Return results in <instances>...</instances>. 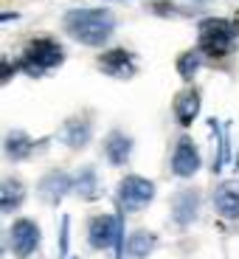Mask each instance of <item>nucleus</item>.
<instances>
[{"instance_id":"obj_14","label":"nucleus","mask_w":239,"mask_h":259,"mask_svg":"<svg viewBox=\"0 0 239 259\" xmlns=\"http://www.w3.org/2000/svg\"><path fill=\"white\" fill-rule=\"evenodd\" d=\"M62 138H65V144H71V147H84V141L90 138V127L84 121H79V118H71V121L62 127Z\"/></svg>"},{"instance_id":"obj_20","label":"nucleus","mask_w":239,"mask_h":259,"mask_svg":"<svg viewBox=\"0 0 239 259\" xmlns=\"http://www.w3.org/2000/svg\"><path fill=\"white\" fill-rule=\"evenodd\" d=\"M233 26H236V28H239V12H236V17H233Z\"/></svg>"},{"instance_id":"obj_1","label":"nucleus","mask_w":239,"mask_h":259,"mask_svg":"<svg viewBox=\"0 0 239 259\" xmlns=\"http://www.w3.org/2000/svg\"><path fill=\"white\" fill-rule=\"evenodd\" d=\"M65 28L84 46H102L116 28V20L104 9H76L65 14Z\"/></svg>"},{"instance_id":"obj_5","label":"nucleus","mask_w":239,"mask_h":259,"mask_svg":"<svg viewBox=\"0 0 239 259\" xmlns=\"http://www.w3.org/2000/svg\"><path fill=\"white\" fill-rule=\"evenodd\" d=\"M121 223L113 220V217H96L90 223V234H87V240H90L93 248H110L113 242L121 240Z\"/></svg>"},{"instance_id":"obj_7","label":"nucleus","mask_w":239,"mask_h":259,"mask_svg":"<svg viewBox=\"0 0 239 259\" xmlns=\"http://www.w3.org/2000/svg\"><path fill=\"white\" fill-rule=\"evenodd\" d=\"M197 166H200V155H197L192 138H180L177 147H175V158H172V169H175V175L188 178V175L197 172Z\"/></svg>"},{"instance_id":"obj_13","label":"nucleus","mask_w":239,"mask_h":259,"mask_svg":"<svg viewBox=\"0 0 239 259\" xmlns=\"http://www.w3.org/2000/svg\"><path fill=\"white\" fill-rule=\"evenodd\" d=\"M34 149V141L26 136V133H9V138H6V155L12 158V161H20V158H26L28 152Z\"/></svg>"},{"instance_id":"obj_12","label":"nucleus","mask_w":239,"mask_h":259,"mask_svg":"<svg viewBox=\"0 0 239 259\" xmlns=\"http://www.w3.org/2000/svg\"><path fill=\"white\" fill-rule=\"evenodd\" d=\"M194 217H197V194L194 192H180L175 197V220L180 223V226H186V223H192Z\"/></svg>"},{"instance_id":"obj_2","label":"nucleus","mask_w":239,"mask_h":259,"mask_svg":"<svg viewBox=\"0 0 239 259\" xmlns=\"http://www.w3.org/2000/svg\"><path fill=\"white\" fill-rule=\"evenodd\" d=\"M62 57H65L62 48H59L54 39L39 37V39H34V42H28V48L23 51V57H20V71L31 73V76H39V73L57 68V65L62 62Z\"/></svg>"},{"instance_id":"obj_10","label":"nucleus","mask_w":239,"mask_h":259,"mask_svg":"<svg viewBox=\"0 0 239 259\" xmlns=\"http://www.w3.org/2000/svg\"><path fill=\"white\" fill-rule=\"evenodd\" d=\"M197 110H200V96L194 91H183L175 102V113H177V121L180 124H192L197 118Z\"/></svg>"},{"instance_id":"obj_15","label":"nucleus","mask_w":239,"mask_h":259,"mask_svg":"<svg viewBox=\"0 0 239 259\" xmlns=\"http://www.w3.org/2000/svg\"><path fill=\"white\" fill-rule=\"evenodd\" d=\"M23 197H26V192H23V186L17 181H6L0 186V206H3V211H14L23 203Z\"/></svg>"},{"instance_id":"obj_3","label":"nucleus","mask_w":239,"mask_h":259,"mask_svg":"<svg viewBox=\"0 0 239 259\" xmlns=\"http://www.w3.org/2000/svg\"><path fill=\"white\" fill-rule=\"evenodd\" d=\"M233 48V28L220 17H211L200 26V51L208 57H225Z\"/></svg>"},{"instance_id":"obj_18","label":"nucleus","mask_w":239,"mask_h":259,"mask_svg":"<svg viewBox=\"0 0 239 259\" xmlns=\"http://www.w3.org/2000/svg\"><path fill=\"white\" fill-rule=\"evenodd\" d=\"M197 65H200V54L188 51L186 57H180V62H177V68H180V76H183V79H192L194 71H197Z\"/></svg>"},{"instance_id":"obj_16","label":"nucleus","mask_w":239,"mask_h":259,"mask_svg":"<svg viewBox=\"0 0 239 259\" xmlns=\"http://www.w3.org/2000/svg\"><path fill=\"white\" fill-rule=\"evenodd\" d=\"M129 149H132V141L127 136H121V133L110 136V141H107V155H110L113 163H127Z\"/></svg>"},{"instance_id":"obj_9","label":"nucleus","mask_w":239,"mask_h":259,"mask_svg":"<svg viewBox=\"0 0 239 259\" xmlns=\"http://www.w3.org/2000/svg\"><path fill=\"white\" fill-rule=\"evenodd\" d=\"M214 206L222 217H239V183H222L214 192Z\"/></svg>"},{"instance_id":"obj_6","label":"nucleus","mask_w":239,"mask_h":259,"mask_svg":"<svg viewBox=\"0 0 239 259\" xmlns=\"http://www.w3.org/2000/svg\"><path fill=\"white\" fill-rule=\"evenodd\" d=\"M99 68H102L104 73H110V76H132L135 73V59H132V54L124 51V48H113V51L102 54V59H99Z\"/></svg>"},{"instance_id":"obj_4","label":"nucleus","mask_w":239,"mask_h":259,"mask_svg":"<svg viewBox=\"0 0 239 259\" xmlns=\"http://www.w3.org/2000/svg\"><path fill=\"white\" fill-rule=\"evenodd\" d=\"M152 183L147 181V178H138V175H129L121 181V186H118V200H121V206L127 208V211H138V208H144L149 200H152Z\"/></svg>"},{"instance_id":"obj_11","label":"nucleus","mask_w":239,"mask_h":259,"mask_svg":"<svg viewBox=\"0 0 239 259\" xmlns=\"http://www.w3.org/2000/svg\"><path fill=\"white\" fill-rule=\"evenodd\" d=\"M73 186V181L68 175H62V172H54V175H48L45 181H42V186H39V194L42 197H48V200H59L68 189Z\"/></svg>"},{"instance_id":"obj_17","label":"nucleus","mask_w":239,"mask_h":259,"mask_svg":"<svg viewBox=\"0 0 239 259\" xmlns=\"http://www.w3.org/2000/svg\"><path fill=\"white\" fill-rule=\"evenodd\" d=\"M152 248H155V237H152L149 231H135L132 234V240H129V253H132V256L144 259Z\"/></svg>"},{"instance_id":"obj_8","label":"nucleus","mask_w":239,"mask_h":259,"mask_svg":"<svg viewBox=\"0 0 239 259\" xmlns=\"http://www.w3.org/2000/svg\"><path fill=\"white\" fill-rule=\"evenodd\" d=\"M37 242H39V231H37V226H34L31 220H17L12 226V248H14V253L28 256V253L37 248Z\"/></svg>"},{"instance_id":"obj_19","label":"nucleus","mask_w":239,"mask_h":259,"mask_svg":"<svg viewBox=\"0 0 239 259\" xmlns=\"http://www.w3.org/2000/svg\"><path fill=\"white\" fill-rule=\"evenodd\" d=\"M76 186H79V194H82V197H93V194H96V175H93V172H82Z\"/></svg>"}]
</instances>
